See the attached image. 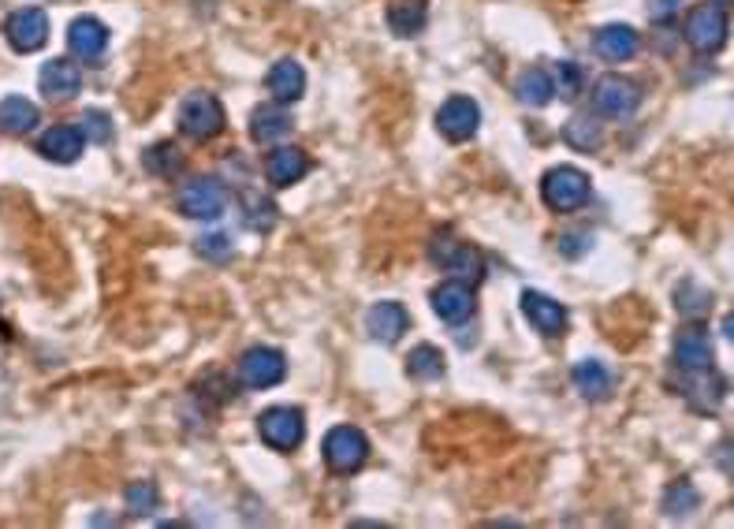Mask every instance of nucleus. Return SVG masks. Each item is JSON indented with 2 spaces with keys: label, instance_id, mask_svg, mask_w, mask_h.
<instances>
[{
  "label": "nucleus",
  "instance_id": "obj_3",
  "mask_svg": "<svg viewBox=\"0 0 734 529\" xmlns=\"http://www.w3.org/2000/svg\"><path fill=\"white\" fill-rule=\"evenodd\" d=\"M429 258L437 261L443 272H451V277H455L459 284H470V287H474V284H482V277H485V261H482V254H477L470 243L451 239V235H437V239H433Z\"/></svg>",
  "mask_w": 734,
  "mask_h": 529
},
{
  "label": "nucleus",
  "instance_id": "obj_7",
  "mask_svg": "<svg viewBox=\"0 0 734 529\" xmlns=\"http://www.w3.org/2000/svg\"><path fill=\"white\" fill-rule=\"evenodd\" d=\"M683 38L694 52H715L727 42V12L720 4H697L683 23Z\"/></svg>",
  "mask_w": 734,
  "mask_h": 529
},
{
  "label": "nucleus",
  "instance_id": "obj_2",
  "mask_svg": "<svg viewBox=\"0 0 734 529\" xmlns=\"http://www.w3.org/2000/svg\"><path fill=\"white\" fill-rule=\"evenodd\" d=\"M224 124H228V116H224V105L216 102L213 94H205V90H198V94H187L183 102H179V131H183L187 139L210 142V139H216V134L224 131Z\"/></svg>",
  "mask_w": 734,
  "mask_h": 529
},
{
  "label": "nucleus",
  "instance_id": "obj_8",
  "mask_svg": "<svg viewBox=\"0 0 734 529\" xmlns=\"http://www.w3.org/2000/svg\"><path fill=\"white\" fill-rule=\"evenodd\" d=\"M593 105L608 120H627L641 105V86L627 75H604L593 90Z\"/></svg>",
  "mask_w": 734,
  "mask_h": 529
},
{
  "label": "nucleus",
  "instance_id": "obj_33",
  "mask_svg": "<svg viewBox=\"0 0 734 529\" xmlns=\"http://www.w3.org/2000/svg\"><path fill=\"white\" fill-rule=\"evenodd\" d=\"M247 227L250 232H273L276 227V205L261 195H247Z\"/></svg>",
  "mask_w": 734,
  "mask_h": 529
},
{
  "label": "nucleus",
  "instance_id": "obj_26",
  "mask_svg": "<svg viewBox=\"0 0 734 529\" xmlns=\"http://www.w3.org/2000/svg\"><path fill=\"white\" fill-rule=\"evenodd\" d=\"M514 94H519L522 105H533V108H545L552 97H556V90H552V75L545 68H530L519 75V86H514Z\"/></svg>",
  "mask_w": 734,
  "mask_h": 529
},
{
  "label": "nucleus",
  "instance_id": "obj_37",
  "mask_svg": "<svg viewBox=\"0 0 734 529\" xmlns=\"http://www.w3.org/2000/svg\"><path fill=\"white\" fill-rule=\"evenodd\" d=\"M664 4H675V0H664Z\"/></svg>",
  "mask_w": 734,
  "mask_h": 529
},
{
  "label": "nucleus",
  "instance_id": "obj_20",
  "mask_svg": "<svg viewBox=\"0 0 734 529\" xmlns=\"http://www.w3.org/2000/svg\"><path fill=\"white\" fill-rule=\"evenodd\" d=\"M38 86H42V94L49 97V102H68V97L79 94L83 75H79V68L71 60H49L42 68V75H38Z\"/></svg>",
  "mask_w": 734,
  "mask_h": 529
},
{
  "label": "nucleus",
  "instance_id": "obj_31",
  "mask_svg": "<svg viewBox=\"0 0 734 529\" xmlns=\"http://www.w3.org/2000/svg\"><path fill=\"white\" fill-rule=\"evenodd\" d=\"M660 507H664L667 518H686L701 507V492H697L690 481H675V485L664 492V504Z\"/></svg>",
  "mask_w": 734,
  "mask_h": 529
},
{
  "label": "nucleus",
  "instance_id": "obj_28",
  "mask_svg": "<svg viewBox=\"0 0 734 529\" xmlns=\"http://www.w3.org/2000/svg\"><path fill=\"white\" fill-rule=\"evenodd\" d=\"M564 139H567V145H575V150L593 153V150H601V142H604V127L596 124L593 116H570L564 127Z\"/></svg>",
  "mask_w": 734,
  "mask_h": 529
},
{
  "label": "nucleus",
  "instance_id": "obj_12",
  "mask_svg": "<svg viewBox=\"0 0 734 529\" xmlns=\"http://www.w3.org/2000/svg\"><path fill=\"white\" fill-rule=\"evenodd\" d=\"M522 314L525 321L537 328L545 340H556V336L567 332V309L556 298L541 295V291H522Z\"/></svg>",
  "mask_w": 734,
  "mask_h": 529
},
{
  "label": "nucleus",
  "instance_id": "obj_18",
  "mask_svg": "<svg viewBox=\"0 0 734 529\" xmlns=\"http://www.w3.org/2000/svg\"><path fill=\"white\" fill-rule=\"evenodd\" d=\"M265 82H269V94H273L276 105H295L298 97L306 94V71H303V63L292 57L276 60L273 68H269Z\"/></svg>",
  "mask_w": 734,
  "mask_h": 529
},
{
  "label": "nucleus",
  "instance_id": "obj_1",
  "mask_svg": "<svg viewBox=\"0 0 734 529\" xmlns=\"http://www.w3.org/2000/svg\"><path fill=\"white\" fill-rule=\"evenodd\" d=\"M589 176L575 164H559V168H548L545 179H541V198L552 213H578L589 202Z\"/></svg>",
  "mask_w": 734,
  "mask_h": 529
},
{
  "label": "nucleus",
  "instance_id": "obj_16",
  "mask_svg": "<svg viewBox=\"0 0 734 529\" xmlns=\"http://www.w3.org/2000/svg\"><path fill=\"white\" fill-rule=\"evenodd\" d=\"M68 49L75 52L79 60H97L108 49V26L94 15H79L75 23L68 26Z\"/></svg>",
  "mask_w": 734,
  "mask_h": 529
},
{
  "label": "nucleus",
  "instance_id": "obj_17",
  "mask_svg": "<svg viewBox=\"0 0 734 529\" xmlns=\"http://www.w3.org/2000/svg\"><path fill=\"white\" fill-rule=\"evenodd\" d=\"M411 328V317H406V309L399 306V303H377V306H369V314H366V332L374 336L377 343H399L403 340V332Z\"/></svg>",
  "mask_w": 734,
  "mask_h": 529
},
{
  "label": "nucleus",
  "instance_id": "obj_19",
  "mask_svg": "<svg viewBox=\"0 0 734 529\" xmlns=\"http://www.w3.org/2000/svg\"><path fill=\"white\" fill-rule=\"evenodd\" d=\"M638 31L634 26H627V23H612V26H604V31H596V38H593V49H596V57L601 60H608V63H627L634 52H638Z\"/></svg>",
  "mask_w": 734,
  "mask_h": 529
},
{
  "label": "nucleus",
  "instance_id": "obj_5",
  "mask_svg": "<svg viewBox=\"0 0 734 529\" xmlns=\"http://www.w3.org/2000/svg\"><path fill=\"white\" fill-rule=\"evenodd\" d=\"M258 436L273 451H295L306 436V418L298 407H269L258 414Z\"/></svg>",
  "mask_w": 734,
  "mask_h": 529
},
{
  "label": "nucleus",
  "instance_id": "obj_11",
  "mask_svg": "<svg viewBox=\"0 0 734 529\" xmlns=\"http://www.w3.org/2000/svg\"><path fill=\"white\" fill-rule=\"evenodd\" d=\"M4 38L15 52H38L49 42V15L42 8H20V12L8 15Z\"/></svg>",
  "mask_w": 734,
  "mask_h": 529
},
{
  "label": "nucleus",
  "instance_id": "obj_34",
  "mask_svg": "<svg viewBox=\"0 0 734 529\" xmlns=\"http://www.w3.org/2000/svg\"><path fill=\"white\" fill-rule=\"evenodd\" d=\"M79 124H83L79 131H83L86 139H94V142L113 139V124H108V116L102 113V108H90V113H83V120H79Z\"/></svg>",
  "mask_w": 734,
  "mask_h": 529
},
{
  "label": "nucleus",
  "instance_id": "obj_9",
  "mask_svg": "<svg viewBox=\"0 0 734 529\" xmlns=\"http://www.w3.org/2000/svg\"><path fill=\"white\" fill-rule=\"evenodd\" d=\"M287 377V358L276 346H250L239 358V380L247 388H273Z\"/></svg>",
  "mask_w": 734,
  "mask_h": 529
},
{
  "label": "nucleus",
  "instance_id": "obj_32",
  "mask_svg": "<svg viewBox=\"0 0 734 529\" xmlns=\"http://www.w3.org/2000/svg\"><path fill=\"white\" fill-rule=\"evenodd\" d=\"M552 75V90H556L564 102H575L578 94H582V68H578L575 60H559L556 71H548Z\"/></svg>",
  "mask_w": 734,
  "mask_h": 529
},
{
  "label": "nucleus",
  "instance_id": "obj_13",
  "mask_svg": "<svg viewBox=\"0 0 734 529\" xmlns=\"http://www.w3.org/2000/svg\"><path fill=\"white\" fill-rule=\"evenodd\" d=\"M433 309H437L440 321L462 325L466 317H474V309H477L474 287L459 284V280H448V284H440L437 291H433Z\"/></svg>",
  "mask_w": 734,
  "mask_h": 529
},
{
  "label": "nucleus",
  "instance_id": "obj_15",
  "mask_svg": "<svg viewBox=\"0 0 734 529\" xmlns=\"http://www.w3.org/2000/svg\"><path fill=\"white\" fill-rule=\"evenodd\" d=\"M310 172V157L298 145H276L265 157V179L273 187H295Z\"/></svg>",
  "mask_w": 734,
  "mask_h": 529
},
{
  "label": "nucleus",
  "instance_id": "obj_14",
  "mask_svg": "<svg viewBox=\"0 0 734 529\" xmlns=\"http://www.w3.org/2000/svg\"><path fill=\"white\" fill-rule=\"evenodd\" d=\"M83 150H86V134L79 131V127H71V124L49 127V131L38 139V153L45 161H52V164L79 161V157H83Z\"/></svg>",
  "mask_w": 734,
  "mask_h": 529
},
{
  "label": "nucleus",
  "instance_id": "obj_38",
  "mask_svg": "<svg viewBox=\"0 0 734 529\" xmlns=\"http://www.w3.org/2000/svg\"><path fill=\"white\" fill-rule=\"evenodd\" d=\"M720 4H727V0H720Z\"/></svg>",
  "mask_w": 734,
  "mask_h": 529
},
{
  "label": "nucleus",
  "instance_id": "obj_25",
  "mask_svg": "<svg viewBox=\"0 0 734 529\" xmlns=\"http://www.w3.org/2000/svg\"><path fill=\"white\" fill-rule=\"evenodd\" d=\"M292 134V113L284 105H261L250 116V139L253 142H276Z\"/></svg>",
  "mask_w": 734,
  "mask_h": 529
},
{
  "label": "nucleus",
  "instance_id": "obj_36",
  "mask_svg": "<svg viewBox=\"0 0 734 529\" xmlns=\"http://www.w3.org/2000/svg\"><path fill=\"white\" fill-rule=\"evenodd\" d=\"M675 306L683 309V314H705V309L712 306V295H709V291H697V295L690 298V295H686V287H678L675 291Z\"/></svg>",
  "mask_w": 734,
  "mask_h": 529
},
{
  "label": "nucleus",
  "instance_id": "obj_21",
  "mask_svg": "<svg viewBox=\"0 0 734 529\" xmlns=\"http://www.w3.org/2000/svg\"><path fill=\"white\" fill-rule=\"evenodd\" d=\"M675 362L683 369H690V373L712 369V343H709V336H705L701 328H683V332L675 336Z\"/></svg>",
  "mask_w": 734,
  "mask_h": 529
},
{
  "label": "nucleus",
  "instance_id": "obj_23",
  "mask_svg": "<svg viewBox=\"0 0 734 529\" xmlns=\"http://www.w3.org/2000/svg\"><path fill=\"white\" fill-rule=\"evenodd\" d=\"M570 380H575V388L582 391L585 399H608L612 388H615L612 369L604 366V362H596V358L575 362V369H570Z\"/></svg>",
  "mask_w": 734,
  "mask_h": 529
},
{
  "label": "nucleus",
  "instance_id": "obj_29",
  "mask_svg": "<svg viewBox=\"0 0 734 529\" xmlns=\"http://www.w3.org/2000/svg\"><path fill=\"white\" fill-rule=\"evenodd\" d=\"M142 164H146L153 176L171 179V176H179V172H183V153H179V145H171V142H157V145H150V150L142 153Z\"/></svg>",
  "mask_w": 734,
  "mask_h": 529
},
{
  "label": "nucleus",
  "instance_id": "obj_27",
  "mask_svg": "<svg viewBox=\"0 0 734 529\" xmlns=\"http://www.w3.org/2000/svg\"><path fill=\"white\" fill-rule=\"evenodd\" d=\"M443 354L440 346L433 343H418L411 354H406V373H411L414 380H440L443 377Z\"/></svg>",
  "mask_w": 734,
  "mask_h": 529
},
{
  "label": "nucleus",
  "instance_id": "obj_22",
  "mask_svg": "<svg viewBox=\"0 0 734 529\" xmlns=\"http://www.w3.org/2000/svg\"><path fill=\"white\" fill-rule=\"evenodd\" d=\"M42 124V113L34 102H26L23 94H8L4 102H0V131L4 134H31L34 127Z\"/></svg>",
  "mask_w": 734,
  "mask_h": 529
},
{
  "label": "nucleus",
  "instance_id": "obj_10",
  "mask_svg": "<svg viewBox=\"0 0 734 529\" xmlns=\"http://www.w3.org/2000/svg\"><path fill=\"white\" fill-rule=\"evenodd\" d=\"M437 127L440 134L448 142H470L477 134V127H482V108H477L474 97H448V102L440 105L437 113Z\"/></svg>",
  "mask_w": 734,
  "mask_h": 529
},
{
  "label": "nucleus",
  "instance_id": "obj_6",
  "mask_svg": "<svg viewBox=\"0 0 734 529\" xmlns=\"http://www.w3.org/2000/svg\"><path fill=\"white\" fill-rule=\"evenodd\" d=\"M324 462H329L332 473H355L366 467L369 459V440L366 433L355 425H336L329 436H324Z\"/></svg>",
  "mask_w": 734,
  "mask_h": 529
},
{
  "label": "nucleus",
  "instance_id": "obj_24",
  "mask_svg": "<svg viewBox=\"0 0 734 529\" xmlns=\"http://www.w3.org/2000/svg\"><path fill=\"white\" fill-rule=\"evenodd\" d=\"M425 23H429L425 0H392L388 4V26H392V34H399V38H418Z\"/></svg>",
  "mask_w": 734,
  "mask_h": 529
},
{
  "label": "nucleus",
  "instance_id": "obj_35",
  "mask_svg": "<svg viewBox=\"0 0 734 529\" xmlns=\"http://www.w3.org/2000/svg\"><path fill=\"white\" fill-rule=\"evenodd\" d=\"M198 254H202V258H210V261H228L232 258V239H228V235H221V232L202 235V239H198Z\"/></svg>",
  "mask_w": 734,
  "mask_h": 529
},
{
  "label": "nucleus",
  "instance_id": "obj_4",
  "mask_svg": "<svg viewBox=\"0 0 734 529\" xmlns=\"http://www.w3.org/2000/svg\"><path fill=\"white\" fill-rule=\"evenodd\" d=\"M179 213L190 216V221H216L228 209V187L213 176H198L190 184L179 187Z\"/></svg>",
  "mask_w": 734,
  "mask_h": 529
},
{
  "label": "nucleus",
  "instance_id": "obj_30",
  "mask_svg": "<svg viewBox=\"0 0 734 529\" xmlns=\"http://www.w3.org/2000/svg\"><path fill=\"white\" fill-rule=\"evenodd\" d=\"M123 507H127V515H131V518H146V515H153V510L161 507V492H157V485H153V481H134V485H127V492H123Z\"/></svg>",
  "mask_w": 734,
  "mask_h": 529
}]
</instances>
